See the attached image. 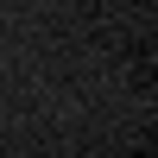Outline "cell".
Returning <instances> with one entry per match:
<instances>
[]
</instances>
